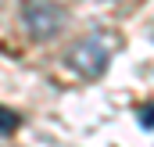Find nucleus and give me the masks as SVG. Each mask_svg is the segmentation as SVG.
Masks as SVG:
<instances>
[{
	"label": "nucleus",
	"instance_id": "f257e3e1",
	"mask_svg": "<svg viewBox=\"0 0 154 147\" xmlns=\"http://www.w3.org/2000/svg\"><path fill=\"white\" fill-rule=\"evenodd\" d=\"M18 14H22V25L32 39H54L68 25V11L57 0H22Z\"/></svg>",
	"mask_w": 154,
	"mask_h": 147
},
{
	"label": "nucleus",
	"instance_id": "f03ea898",
	"mask_svg": "<svg viewBox=\"0 0 154 147\" xmlns=\"http://www.w3.org/2000/svg\"><path fill=\"white\" fill-rule=\"evenodd\" d=\"M111 43H108V36L97 29V33H90V36H82L68 50V65L75 68L79 75H86V79H97V75L108 68V61H111Z\"/></svg>",
	"mask_w": 154,
	"mask_h": 147
},
{
	"label": "nucleus",
	"instance_id": "7ed1b4c3",
	"mask_svg": "<svg viewBox=\"0 0 154 147\" xmlns=\"http://www.w3.org/2000/svg\"><path fill=\"white\" fill-rule=\"evenodd\" d=\"M18 122H22V115H18V111H11V108H4V104H0V133H14V129H18Z\"/></svg>",
	"mask_w": 154,
	"mask_h": 147
},
{
	"label": "nucleus",
	"instance_id": "20e7f679",
	"mask_svg": "<svg viewBox=\"0 0 154 147\" xmlns=\"http://www.w3.org/2000/svg\"><path fill=\"white\" fill-rule=\"evenodd\" d=\"M104 4H111V0H104Z\"/></svg>",
	"mask_w": 154,
	"mask_h": 147
}]
</instances>
